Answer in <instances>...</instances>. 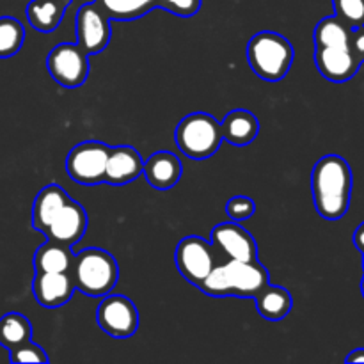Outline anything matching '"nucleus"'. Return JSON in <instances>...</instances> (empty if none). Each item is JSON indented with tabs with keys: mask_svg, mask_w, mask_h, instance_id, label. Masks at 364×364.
<instances>
[{
	"mask_svg": "<svg viewBox=\"0 0 364 364\" xmlns=\"http://www.w3.org/2000/svg\"><path fill=\"white\" fill-rule=\"evenodd\" d=\"M352 169L340 155H326L311 173L313 203L320 217L338 220L348 212L352 199Z\"/></svg>",
	"mask_w": 364,
	"mask_h": 364,
	"instance_id": "f257e3e1",
	"label": "nucleus"
},
{
	"mask_svg": "<svg viewBox=\"0 0 364 364\" xmlns=\"http://www.w3.org/2000/svg\"><path fill=\"white\" fill-rule=\"evenodd\" d=\"M269 283V270L258 259L255 262L226 259L213 267L199 288L210 297L255 299Z\"/></svg>",
	"mask_w": 364,
	"mask_h": 364,
	"instance_id": "f03ea898",
	"label": "nucleus"
},
{
	"mask_svg": "<svg viewBox=\"0 0 364 364\" xmlns=\"http://www.w3.org/2000/svg\"><path fill=\"white\" fill-rule=\"evenodd\" d=\"M294 57L291 43L277 32H258L247 43V63L262 80H283L294 64Z\"/></svg>",
	"mask_w": 364,
	"mask_h": 364,
	"instance_id": "7ed1b4c3",
	"label": "nucleus"
},
{
	"mask_svg": "<svg viewBox=\"0 0 364 364\" xmlns=\"http://www.w3.org/2000/svg\"><path fill=\"white\" fill-rule=\"evenodd\" d=\"M75 288L89 297H105L119 279V267L110 252L98 247H87L73 256L71 267Z\"/></svg>",
	"mask_w": 364,
	"mask_h": 364,
	"instance_id": "20e7f679",
	"label": "nucleus"
},
{
	"mask_svg": "<svg viewBox=\"0 0 364 364\" xmlns=\"http://www.w3.org/2000/svg\"><path fill=\"white\" fill-rule=\"evenodd\" d=\"M178 149L192 160H205L215 155L223 144L220 121L206 112L185 116L174 132Z\"/></svg>",
	"mask_w": 364,
	"mask_h": 364,
	"instance_id": "39448f33",
	"label": "nucleus"
},
{
	"mask_svg": "<svg viewBox=\"0 0 364 364\" xmlns=\"http://www.w3.org/2000/svg\"><path fill=\"white\" fill-rule=\"evenodd\" d=\"M46 68L63 87H80L89 77V53L78 43H60L46 57Z\"/></svg>",
	"mask_w": 364,
	"mask_h": 364,
	"instance_id": "423d86ee",
	"label": "nucleus"
},
{
	"mask_svg": "<svg viewBox=\"0 0 364 364\" xmlns=\"http://www.w3.org/2000/svg\"><path fill=\"white\" fill-rule=\"evenodd\" d=\"M110 146L100 141H85L75 146L66 156V173L80 185H98L105 181V167Z\"/></svg>",
	"mask_w": 364,
	"mask_h": 364,
	"instance_id": "0eeeda50",
	"label": "nucleus"
},
{
	"mask_svg": "<svg viewBox=\"0 0 364 364\" xmlns=\"http://www.w3.org/2000/svg\"><path fill=\"white\" fill-rule=\"evenodd\" d=\"M174 262H176L178 272L198 288L217 265L213 245L196 235L180 240V244L176 245V252H174Z\"/></svg>",
	"mask_w": 364,
	"mask_h": 364,
	"instance_id": "6e6552de",
	"label": "nucleus"
},
{
	"mask_svg": "<svg viewBox=\"0 0 364 364\" xmlns=\"http://www.w3.org/2000/svg\"><path fill=\"white\" fill-rule=\"evenodd\" d=\"M96 320L103 333L116 340H128L139 329V311L134 302L124 295H114L112 291L100 302Z\"/></svg>",
	"mask_w": 364,
	"mask_h": 364,
	"instance_id": "1a4fd4ad",
	"label": "nucleus"
},
{
	"mask_svg": "<svg viewBox=\"0 0 364 364\" xmlns=\"http://www.w3.org/2000/svg\"><path fill=\"white\" fill-rule=\"evenodd\" d=\"M112 38L110 18L96 2L80 6L77 13V43L89 53H102Z\"/></svg>",
	"mask_w": 364,
	"mask_h": 364,
	"instance_id": "9d476101",
	"label": "nucleus"
},
{
	"mask_svg": "<svg viewBox=\"0 0 364 364\" xmlns=\"http://www.w3.org/2000/svg\"><path fill=\"white\" fill-rule=\"evenodd\" d=\"M212 245L219 249L223 256L237 262H255L258 259V245L255 237L237 220L217 224L212 230Z\"/></svg>",
	"mask_w": 364,
	"mask_h": 364,
	"instance_id": "9b49d317",
	"label": "nucleus"
},
{
	"mask_svg": "<svg viewBox=\"0 0 364 364\" xmlns=\"http://www.w3.org/2000/svg\"><path fill=\"white\" fill-rule=\"evenodd\" d=\"M87 213L85 208L80 203L70 201L59 210L53 220L50 223V226L46 228L45 235L48 240L57 242V244L68 245V247H73L77 242L82 240V237L85 235L87 230Z\"/></svg>",
	"mask_w": 364,
	"mask_h": 364,
	"instance_id": "f8f14e48",
	"label": "nucleus"
},
{
	"mask_svg": "<svg viewBox=\"0 0 364 364\" xmlns=\"http://www.w3.org/2000/svg\"><path fill=\"white\" fill-rule=\"evenodd\" d=\"M315 63L320 75L334 84L352 80L363 66L350 48H334V46L315 48Z\"/></svg>",
	"mask_w": 364,
	"mask_h": 364,
	"instance_id": "ddd939ff",
	"label": "nucleus"
},
{
	"mask_svg": "<svg viewBox=\"0 0 364 364\" xmlns=\"http://www.w3.org/2000/svg\"><path fill=\"white\" fill-rule=\"evenodd\" d=\"M75 281L71 272H36L32 281V294L38 304L46 309H55L73 297Z\"/></svg>",
	"mask_w": 364,
	"mask_h": 364,
	"instance_id": "4468645a",
	"label": "nucleus"
},
{
	"mask_svg": "<svg viewBox=\"0 0 364 364\" xmlns=\"http://www.w3.org/2000/svg\"><path fill=\"white\" fill-rule=\"evenodd\" d=\"M144 169V160L132 146H116L110 148L105 167V183L127 185L137 180Z\"/></svg>",
	"mask_w": 364,
	"mask_h": 364,
	"instance_id": "2eb2a0df",
	"label": "nucleus"
},
{
	"mask_svg": "<svg viewBox=\"0 0 364 364\" xmlns=\"http://www.w3.org/2000/svg\"><path fill=\"white\" fill-rule=\"evenodd\" d=\"M142 174L151 187L159 188V191H167L180 181L183 167L174 153L156 151L148 160H144Z\"/></svg>",
	"mask_w": 364,
	"mask_h": 364,
	"instance_id": "dca6fc26",
	"label": "nucleus"
},
{
	"mask_svg": "<svg viewBox=\"0 0 364 364\" xmlns=\"http://www.w3.org/2000/svg\"><path fill=\"white\" fill-rule=\"evenodd\" d=\"M71 198L66 194V191L55 183L46 185L45 188H41L39 194L36 196L34 205H32V226H34V230L45 233L53 217L59 213V210Z\"/></svg>",
	"mask_w": 364,
	"mask_h": 364,
	"instance_id": "f3484780",
	"label": "nucleus"
},
{
	"mask_svg": "<svg viewBox=\"0 0 364 364\" xmlns=\"http://www.w3.org/2000/svg\"><path fill=\"white\" fill-rule=\"evenodd\" d=\"M223 128V139L233 146L251 144L259 134V121L252 112L245 109L231 110L224 121L220 123Z\"/></svg>",
	"mask_w": 364,
	"mask_h": 364,
	"instance_id": "a211bd4d",
	"label": "nucleus"
},
{
	"mask_svg": "<svg viewBox=\"0 0 364 364\" xmlns=\"http://www.w3.org/2000/svg\"><path fill=\"white\" fill-rule=\"evenodd\" d=\"M73 0H31L27 6L28 23L39 32H52L63 21Z\"/></svg>",
	"mask_w": 364,
	"mask_h": 364,
	"instance_id": "6ab92c4d",
	"label": "nucleus"
},
{
	"mask_svg": "<svg viewBox=\"0 0 364 364\" xmlns=\"http://www.w3.org/2000/svg\"><path fill=\"white\" fill-rule=\"evenodd\" d=\"M255 301L259 315L265 320H270V322L283 320L291 311V306H294V299H291L290 291L287 288L274 287L270 283L256 295Z\"/></svg>",
	"mask_w": 364,
	"mask_h": 364,
	"instance_id": "aec40b11",
	"label": "nucleus"
},
{
	"mask_svg": "<svg viewBox=\"0 0 364 364\" xmlns=\"http://www.w3.org/2000/svg\"><path fill=\"white\" fill-rule=\"evenodd\" d=\"M71 267H73L71 247L57 242L48 240L34 255L36 272H71Z\"/></svg>",
	"mask_w": 364,
	"mask_h": 364,
	"instance_id": "412c9836",
	"label": "nucleus"
},
{
	"mask_svg": "<svg viewBox=\"0 0 364 364\" xmlns=\"http://www.w3.org/2000/svg\"><path fill=\"white\" fill-rule=\"evenodd\" d=\"M352 28L338 16H327L316 23L315 48L334 46V48H350Z\"/></svg>",
	"mask_w": 364,
	"mask_h": 364,
	"instance_id": "4be33fe9",
	"label": "nucleus"
},
{
	"mask_svg": "<svg viewBox=\"0 0 364 364\" xmlns=\"http://www.w3.org/2000/svg\"><path fill=\"white\" fill-rule=\"evenodd\" d=\"M32 340V326L21 313H7L0 318V345L7 350Z\"/></svg>",
	"mask_w": 364,
	"mask_h": 364,
	"instance_id": "5701e85b",
	"label": "nucleus"
},
{
	"mask_svg": "<svg viewBox=\"0 0 364 364\" xmlns=\"http://www.w3.org/2000/svg\"><path fill=\"white\" fill-rule=\"evenodd\" d=\"M110 20H137L156 7V0H95Z\"/></svg>",
	"mask_w": 364,
	"mask_h": 364,
	"instance_id": "b1692460",
	"label": "nucleus"
},
{
	"mask_svg": "<svg viewBox=\"0 0 364 364\" xmlns=\"http://www.w3.org/2000/svg\"><path fill=\"white\" fill-rule=\"evenodd\" d=\"M23 41V25L13 16H0V59L16 55Z\"/></svg>",
	"mask_w": 364,
	"mask_h": 364,
	"instance_id": "393cba45",
	"label": "nucleus"
},
{
	"mask_svg": "<svg viewBox=\"0 0 364 364\" xmlns=\"http://www.w3.org/2000/svg\"><path fill=\"white\" fill-rule=\"evenodd\" d=\"M334 16L350 28H358L364 25V0H333Z\"/></svg>",
	"mask_w": 364,
	"mask_h": 364,
	"instance_id": "a878e982",
	"label": "nucleus"
},
{
	"mask_svg": "<svg viewBox=\"0 0 364 364\" xmlns=\"http://www.w3.org/2000/svg\"><path fill=\"white\" fill-rule=\"evenodd\" d=\"M9 359L11 363L23 364V363H38V364H46L50 361L46 352L43 350V347L36 345L34 341H25V343L18 345V347L11 348L9 350Z\"/></svg>",
	"mask_w": 364,
	"mask_h": 364,
	"instance_id": "bb28decb",
	"label": "nucleus"
},
{
	"mask_svg": "<svg viewBox=\"0 0 364 364\" xmlns=\"http://www.w3.org/2000/svg\"><path fill=\"white\" fill-rule=\"evenodd\" d=\"M226 213L231 220H237V223L251 219L256 213L255 199L249 196H235L226 203Z\"/></svg>",
	"mask_w": 364,
	"mask_h": 364,
	"instance_id": "cd10ccee",
	"label": "nucleus"
},
{
	"mask_svg": "<svg viewBox=\"0 0 364 364\" xmlns=\"http://www.w3.org/2000/svg\"><path fill=\"white\" fill-rule=\"evenodd\" d=\"M156 7L169 11L176 16H194L201 7V0H156Z\"/></svg>",
	"mask_w": 364,
	"mask_h": 364,
	"instance_id": "c85d7f7f",
	"label": "nucleus"
},
{
	"mask_svg": "<svg viewBox=\"0 0 364 364\" xmlns=\"http://www.w3.org/2000/svg\"><path fill=\"white\" fill-rule=\"evenodd\" d=\"M350 50L352 53L361 60V64H364V25L363 27L352 28Z\"/></svg>",
	"mask_w": 364,
	"mask_h": 364,
	"instance_id": "c756f323",
	"label": "nucleus"
},
{
	"mask_svg": "<svg viewBox=\"0 0 364 364\" xmlns=\"http://www.w3.org/2000/svg\"><path fill=\"white\" fill-rule=\"evenodd\" d=\"M354 245L358 247V251H361V255H364V220L355 228L354 231Z\"/></svg>",
	"mask_w": 364,
	"mask_h": 364,
	"instance_id": "7c9ffc66",
	"label": "nucleus"
},
{
	"mask_svg": "<svg viewBox=\"0 0 364 364\" xmlns=\"http://www.w3.org/2000/svg\"><path fill=\"white\" fill-rule=\"evenodd\" d=\"M347 363H364V348H355L345 359Z\"/></svg>",
	"mask_w": 364,
	"mask_h": 364,
	"instance_id": "2f4dec72",
	"label": "nucleus"
},
{
	"mask_svg": "<svg viewBox=\"0 0 364 364\" xmlns=\"http://www.w3.org/2000/svg\"><path fill=\"white\" fill-rule=\"evenodd\" d=\"M361 291H363V297H364V277H363V281H361Z\"/></svg>",
	"mask_w": 364,
	"mask_h": 364,
	"instance_id": "473e14b6",
	"label": "nucleus"
},
{
	"mask_svg": "<svg viewBox=\"0 0 364 364\" xmlns=\"http://www.w3.org/2000/svg\"><path fill=\"white\" fill-rule=\"evenodd\" d=\"M363 267H364V255H363Z\"/></svg>",
	"mask_w": 364,
	"mask_h": 364,
	"instance_id": "72a5a7b5",
	"label": "nucleus"
}]
</instances>
